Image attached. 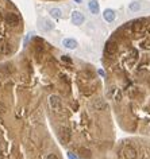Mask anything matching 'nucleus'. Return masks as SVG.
Masks as SVG:
<instances>
[{"mask_svg":"<svg viewBox=\"0 0 150 159\" xmlns=\"http://www.w3.org/2000/svg\"><path fill=\"white\" fill-rule=\"evenodd\" d=\"M115 18H116V14H115V11L111 10V8H107V10L103 11V19H104L105 22L111 23L115 20Z\"/></svg>","mask_w":150,"mask_h":159,"instance_id":"5","label":"nucleus"},{"mask_svg":"<svg viewBox=\"0 0 150 159\" xmlns=\"http://www.w3.org/2000/svg\"><path fill=\"white\" fill-rule=\"evenodd\" d=\"M45 159H60V156H58L56 153H49L48 155L45 156Z\"/></svg>","mask_w":150,"mask_h":159,"instance_id":"13","label":"nucleus"},{"mask_svg":"<svg viewBox=\"0 0 150 159\" xmlns=\"http://www.w3.org/2000/svg\"><path fill=\"white\" fill-rule=\"evenodd\" d=\"M48 104H49V109L56 115H61L64 112V102L58 95L53 93L48 97Z\"/></svg>","mask_w":150,"mask_h":159,"instance_id":"2","label":"nucleus"},{"mask_svg":"<svg viewBox=\"0 0 150 159\" xmlns=\"http://www.w3.org/2000/svg\"><path fill=\"white\" fill-rule=\"evenodd\" d=\"M77 41L76 39H73V38H65V39H62V46L64 47H66V49H69V50H74V49L77 47Z\"/></svg>","mask_w":150,"mask_h":159,"instance_id":"7","label":"nucleus"},{"mask_svg":"<svg viewBox=\"0 0 150 159\" xmlns=\"http://www.w3.org/2000/svg\"><path fill=\"white\" fill-rule=\"evenodd\" d=\"M42 24H39V27H41L43 31H51V30L54 29V24H53V22H50V20L48 19H42Z\"/></svg>","mask_w":150,"mask_h":159,"instance_id":"9","label":"nucleus"},{"mask_svg":"<svg viewBox=\"0 0 150 159\" xmlns=\"http://www.w3.org/2000/svg\"><path fill=\"white\" fill-rule=\"evenodd\" d=\"M128 10H130L131 12H137V11L141 10V4L138 3V1H133V3L128 4Z\"/></svg>","mask_w":150,"mask_h":159,"instance_id":"11","label":"nucleus"},{"mask_svg":"<svg viewBox=\"0 0 150 159\" xmlns=\"http://www.w3.org/2000/svg\"><path fill=\"white\" fill-rule=\"evenodd\" d=\"M88 8H89L91 14L97 15L99 11H100V6H99V3H97V0H89V3H88Z\"/></svg>","mask_w":150,"mask_h":159,"instance_id":"8","label":"nucleus"},{"mask_svg":"<svg viewBox=\"0 0 150 159\" xmlns=\"http://www.w3.org/2000/svg\"><path fill=\"white\" fill-rule=\"evenodd\" d=\"M74 1H76V3H79V4H80L81 1H83V0H74Z\"/></svg>","mask_w":150,"mask_h":159,"instance_id":"15","label":"nucleus"},{"mask_svg":"<svg viewBox=\"0 0 150 159\" xmlns=\"http://www.w3.org/2000/svg\"><path fill=\"white\" fill-rule=\"evenodd\" d=\"M7 12H8V11H7ZM7 12L4 14V15L0 14V58L11 55L14 53V50L16 49V43L10 41V35H7V32L8 31L19 32L18 29H14V27H11V26L7 23V19H6Z\"/></svg>","mask_w":150,"mask_h":159,"instance_id":"1","label":"nucleus"},{"mask_svg":"<svg viewBox=\"0 0 150 159\" xmlns=\"http://www.w3.org/2000/svg\"><path fill=\"white\" fill-rule=\"evenodd\" d=\"M68 159H80V158H79V155H77V154L69 151V153H68Z\"/></svg>","mask_w":150,"mask_h":159,"instance_id":"14","label":"nucleus"},{"mask_svg":"<svg viewBox=\"0 0 150 159\" xmlns=\"http://www.w3.org/2000/svg\"><path fill=\"white\" fill-rule=\"evenodd\" d=\"M49 12H50V16L53 19H61V16H62V11L60 8H51Z\"/></svg>","mask_w":150,"mask_h":159,"instance_id":"10","label":"nucleus"},{"mask_svg":"<svg viewBox=\"0 0 150 159\" xmlns=\"http://www.w3.org/2000/svg\"><path fill=\"white\" fill-rule=\"evenodd\" d=\"M123 156H125L126 159H137L138 153H137V150H135L134 147L126 146L125 148H123Z\"/></svg>","mask_w":150,"mask_h":159,"instance_id":"4","label":"nucleus"},{"mask_svg":"<svg viewBox=\"0 0 150 159\" xmlns=\"http://www.w3.org/2000/svg\"><path fill=\"white\" fill-rule=\"evenodd\" d=\"M105 55H112V54H115V51H116V43L114 39H111V41H108L107 43H105Z\"/></svg>","mask_w":150,"mask_h":159,"instance_id":"6","label":"nucleus"},{"mask_svg":"<svg viewBox=\"0 0 150 159\" xmlns=\"http://www.w3.org/2000/svg\"><path fill=\"white\" fill-rule=\"evenodd\" d=\"M61 61H62V62H65V64H68V65H72V64H73L72 58H69L68 55H62V57H61Z\"/></svg>","mask_w":150,"mask_h":159,"instance_id":"12","label":"nucleus"},{"mask_svg":"<svg viewBox=\"0 0 150 159\" xmlns=\"http://www.w3.org/2000/svg\"><path fill=\"white\" fill-rule=\"evenodd\" d=\"M70 19H72V23H73L74 26H81L84 23V20H85V18H84V15L80 11H73Z\"/></svg>","mask_w":150,"mask_h":159,"instance_id":"3","label":"nucleus"}]
</instances>
